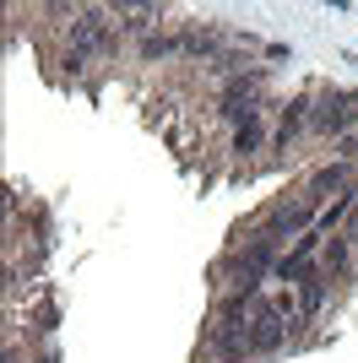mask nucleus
<instances>
[{"label": "nucleus", "instance_id": "f257e3e1", "mask_svg": "<svg viewBox=\"0 0 358 363\" xmlns=\"http://www.w3.org/2000/svg\"><path fill=\"white\" fill-rule=\"evenodd\" d=\"M353 98H347V92H326V98H320V108H315L310 120L320 125V130H347V125H353Z\"/></svg>", "mask_w": 358, "mask_h": 363}, {"label": "nucleus", "instance_id": "f03ea898", "mask_svg": "<svg viewBox=\"0 0 358 363\" xmlns=\"http://www.w3.org/2000/svg\"><path fill=\"white\" fill-rule=\"evenodd\" d=\"M304 120H310V98H293V104L277 114V147H288V141L304 130Z\"/></svg>", "mask_w": 358, "mask_h": 363}, {"label": "nucleus", "instance_id": "7ed1b4c3", "mask_svg": "<svg viewBox=\"0 0 358 363\" xmlns=\"http://www.w3.org/2000/svg\"><path fill=\"white\" fill-rule=\"evenodd\" d=\"M347 266H353V244H347L342 233H337V239H331L326 250H320V272H326V277H342Z\"/></svg>", "mask_w": 358, "mask_h": 363}, {"label": "nucleus", "instance_id": "20e7f679", "mask_svg": "<svg viewBox=\"0 0 358 363\" xmlns=\"http://www.w3.org/2000/svg\"><path fill=\"white\" fill-rule=\"evenodd\" d=\"M234 152H244V157H250V152H261V108H255V114H244V120L234 125Z\"/></svg>", "mask_w": 358, "mask_h": 363}, {"label": "nucleus", "instance_id": "39448f33", "mask_svg": "<svg viewBox=\"0 0 358 363\" xmlns=\"http://www.w3.org/2000/svg\"><path fill=\"white\" fill-rule=\"evenodd\" d=\"M342 163H347V168L358 163V136H353V141H342Z\"/></svg>", "mask_w": 358, "mask_h": 363}, {"label": "nucleus", "instance_id": "423d86ee", "mask_svg": "<svg viewBox=\"0 0 358 363\" xmlns=\"http://www.w3.org/2000/svg\"><path fill=\"white\" fill-rule=\"evenodd\" d=\"M342 239H347V244L358 250V212H353V223H347V233H342Z\"/></svg>", "mask_w": 358, "mask_h": 363}]
</instances>
